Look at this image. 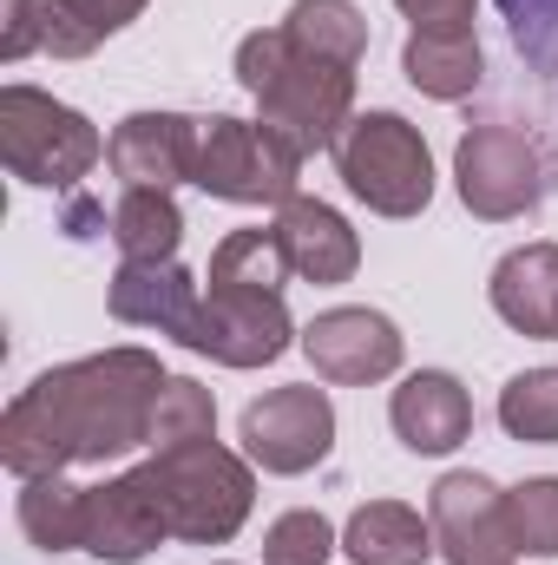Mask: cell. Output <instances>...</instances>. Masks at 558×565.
Returning a JSON list of instances; mask_svg holds the SVG:
<instances>
[{"instance_id": "1", "label": "cell", "mask_w": 558, "mask_h": 565, "mask_svg": "<svg viewBox=\"0 0 558 565\" xmlns=\"http://www.w3.org/2000/svg\"><path fill=\"white\" fill-rule=\"evenodd\" d=\"M171 375L144 349H106L33 375L0 415V460L13 480L106 467L132 447H151V408Z\"/></svg>"}, {"instance_id": "2", "label": "cell", "mask_w": 558, "mask_h": 565, "mask_svg": "<svg viewBox=\"0 0 558 565\" xmlns=\"http://www.w3.org/2000/svg\"><path fill=\"white\" fill-rule=\"evenodd\" d=\"M237 79L264 106V126L282 132L302 158L335 151L355 119V66H335L322 53H302L289 26H264L237 46Z\"/></svg>"}, {"instance_id": "3", "label": "cell", "mask_w": 558, "mask_h": 565, "mask_svg": "<svg viewBox=\"0 0 558 565\" xmlns=\"http://www.w3.org/2000/svg\"><path fill=\"white\" fill-rule=\"evenodd\" d=\"M151 473H158V493L171 507V540L224 546L250 520V500H257L250 460H237L230 447H217V434L211 440H191V447L151 454Z\"/></svg>"}, {"instance_id": "4", "label": "cell", "mask_w": 558, "mask_h": 565, "mask_svg": "<svg viewBox=\"0 0 558 565\" xmlns=\"http://www.w3.org/2000/svg\"><path fill=\"white\" fill-rule=\"evenodd\" d=\"M0 158L20 184H46V191H73L99 158L106 139L93 132L86 113L60 106L40 86H0Z\"/></svg>"}, {"instance_id": "5", "label": "cell", "mask_w": 558, "mask_h": 565, "mask_svg": "<svg viewBox=\"0 0 558 565\" xmlns=\"http://www.w3.org/2000/svg\"><path fill=\"white\" fill-rule=\"evenodd\" d=\"M335 171L342 184L382 211V217H420L433 204V151L401 113H362L335 139Z\"/></svg>"}, {"instance_id": "6", "label": "cell", "mask_w": 558, "mask_h": 565, "mask_svg": "<svg viewBox=\"0 0 558 565\" xmlns=\"http://www.w3.org/2000/svg\"><path fill=\"white\" fill-rule=\"evenodd\" d=\"M296 171L302 151L270 132L264 119H197V191L224 198V204H289L296 198Z\"/></svg>"}, {"instance_id": "7", "label": "cell", "mask_w": 558, "mask_h": 565, "mask_svg": "<svg viewBox=\"0 0 558 565\" xmlns=\"http://www.w3.org/2000/svg\"><path fill=\"white\" fill-rule=\"evenodd\" d=\"M453 184H460L473 217L506 224V217L539 204L546 164H539V145L526 139L519 126H473L466 139L453 145Z\"/></svg>"}, {"instance_id": "8", "label": "cell", "mask_w": 558, "mask_h": 565, "mask_svg": "<svg viewBox=\"0 0 558 565\" xmlns=\"http://www.w3.org/2000/svg\"><path fill=\"white\" fill-rule=\"evenodd\" d=\"M427 526H433V553L447 565H513L519 540L506 520V487H493L486 473H440L427 493Z\"/></svg>"}, {"instance_id": "9", "label": "cell", "mask_w": 558, "mask_h": 565, "mask_svg": "<svg viewBox=\"0 0 558 565\" xmlns=\"http://www.w3.org/2000/svg\"><path fill=\"white\" fill-rule=\"evenodd\" d=\"M335 447V402L315 382L270 388L264 402L244 408V454L264 473H309L315 460H329Z\"/></svg>"}, {"instance_id": "10", "label": "cell", "mask_w": 558, "mask_h": 565, "mask_svg": "<svg viewBox=\"0 0 558 565\" xmlns=\"http://www.w3.org/2000/svg\"><path fill=\"white\" fill-rule=\"evenodd\" d=\"M289 342H296V322H289L277 289H211L197 302L191 335H184V349H197L224 369H264Z\"/></svg>"}, {"instance_id": "11", "label": "cell", "mask_w": 558, "mask_h": 565, "mask_svg": "<svg viewBox=\"0 0 558 565\" xmlns=\"http://www.w3.org/2000/svg\"><path fill=\"white\" fill-rule=\"evenodd\" d=\"M171 540V507L158 493L151 460L132 473H112L99 487H86V553L106 565H139Z\"/></svg>"}, {"instance_id": "12", "label": "cell", "mask_w": 558, "mask_h": 565, "mask_svg": "<svg viewBox=\"0 0 558 565\" xmlns=\"http://www.w3.org/2000/svg\"><path fill=\"white\" fill-rule=\"evenodd\" d=\"M401 329L382 316V309H355V302H342V309H322L309 329H302V355L315 362V375L322 382H335V388H368V382H388L395 369H401Z\"/></svg>"}, {"instance_id": "13", "label": "cell", "mask_w": 558, "mask_h": 565, "mask_svg": "<svg viewBox=\"0 0 558 565\" xmlns=\"http://www.w3.org/2000/svg\"><path fill=\"white\" fill-rule=\"evenodd\" d=\"M106 164L126 178V191H171L197 178V119L184 113H132L112 126Z\"/></svg>"}, {"instance_id": "14", "label": "cell", "mask_w": 558, "mask_h": 565, "mask_svg": "<svg viewBox=\"0 0 558 565\" xmlns=\"http://www.w3.org/2000/svg\"><path fill=\"white\" fill-rule=\"evenodd\" d=\"M197 277L171 257V264H119L112 270V289H106V309L132 329H158V335H191L197 322Z\"/></svg>"}, {"instance_id": "15", "label": "cell", "mask_w": 558, "mask_h": 565, "mask_svg": "<svg viewBox=\"0 0 558 565\" xmlns=\"http://www.w3.org/2000/svg\"><path fill=\"white\" fill-rule=\"evenodd\" d=\"M388 422L401 434L408 454H453L466 434H473V395L447 375V369H420L395 388L388 402Z\"/></svg>"}, {"instance_id": "16", "label": "cell", "mask_w": 558, "mask_h": 565, "mask_svg": "<svg viewBox=\"0 0 558 565\" xmlns=\"http://www.w3.org/2000/svg\"><path fill=\"white\" fill-rule=\"evenodd\" d=\"M277 231H282V250H289V264H296L302 282H348L362 270V237L322 198H289Z\"/></svg>"}, {"instance_id": "17", "label": "cell", "mask_w": 558, "mask_h": 565, "mask_svg": "<svg viewBox=\"0 0 558 565\" xmlns=\"http://www.w3.org/2000/svg\"><path fill=\"white\" fill-rule=\"evenodd\" d=\"M493 309L506 329L552 342L558 335V244H526L513 257H500L493 270Z\"/></svg>"}, {"instance_id": "18", "label": "cell", "mask_w": 558, "mask_h": 565, "mask_svg": "<svg viewBox=\"0 0 558 565\" xmlns=\"http://www.w3.org/2000/svg\"><path fill=\"white\" fill-rule=\"evenodd\" d=\"M342 553L355 565H427L433 553V526L401 500H368L348 513L342 526Z\"/></svg>"}, {"instance_id": "19", "label": "cell", "mask_w": 558, "mask_h": 565, "mask_svg": "<svg viewBox=\"0 0 558 565\" xmlns=\"http://www.w3.org/2000/svg\"><path fill=\"white\" fill-rule=\"evenodd\" d=\"M401 73L415 79V93L427 99H466L486 73V53H480V33H408L401 46Z\"/></svg>"}, {"instance_id": "20", "label": "cell", "mask_w": 558, "mask_h": 565, "mask_svg": "<svg viewBox=\"0 0 558 565\" xmlns=\"http://www.w3.org/2000/svg\"><path fill=\"white\" fill-rule=\"evenodd\" d=\"M20 533L40 553H86V487L66 473L20 480Z\"/></svg>"}, {"instance_id": "21", "label": "cell", "mask_w": 558, "mask_h": 565, "mask_svg": "<svg viewBox=\"0 0 558 565\" xmlns=\"http://www.w3.org/2000/svg\"><path fill=\"white\" fill-rule=\"evenodd\" d=\"M112 244L126 264H171L184 244V211L171 204V191H126L112 204Z\"/></svg>"}, {"instance_id": "22", "label": "cell", "mask_w": 558, "mask_h": 565, "mask_svg": "<svg viewBox=\"0 0 558 565\" xmlns=\"http://www.w3.org/2000/svg\"><path fill=\"white\" fill-rule=\"evenodd\" d=\"M282 26L302 53H322L335 66H362V53H368V20L355 0H296L282 13Z\"/></svg>"}, {"instance_id": "23", "label": "cell", "mask_w": 558, "mask_h": 565, "mask_svg": "<svg viewBox=\"0 0 558 565\" xmlns=\"http://www.w3.org/2000/svg\"><path fill=\"white\" fill-rule=\"evenodd\" d=\"M144 0H46V53L53 60H86L99 40L132 26Z\"/></svg>"}, {"instance_id": "24", "label": "cell", "mask_w": 558, "mask_h": 565, "mask_svg": "<svg viewBox=\"0 0 558 565\" xmlns=\"http://www.w3.org/2000/svg\"><path fill=\"white\" fill-rule=\"evenodd\" d=\"M289 250H282V231H230L217 250H211V289H277L289 277Z\"/></svg>"}, {"instance_id": "25", "label": "cell", "mask_w": 558, "mask_h": 565, "mask_svg": "<svg viewBox=\"0 0 558 565\" xmlns=\"http://www.w3.org/2000/svg\"><path fill=\"white\" fill-rule=\"evenodd\" d=\"M500 427L526 447H558V369H526L500 388Z\"/></svg>"}, {"instance_id": "26", "label": "cell", "mask_w": 558, "mask_h": 565, "mask_svg": "<svg viewBox=\"0 0 558 565\" xmlns=\"http://www.w3.org/2000/svg\"><path fill=\"white\" fill-rule=\"evenodd\" d=\"M211 434H217V402H211V388L191 382V375H171V382L158 388V408H151V454L191 447V440H211Z\"/></svg>"}, {"instance_id": "27", "label": "cell", "mask_w": 558, "mask_h": 565, "mask_svg": "<svg viewBox=\"0 0 558 565\" xmlns=\"http://www.w3.org/2000/svg\"><path fill=\"white\" fill-rule=\"evenodd\" d=\"M506 520H513V540L526 559H558V480L539 473V480H519L506 493Z\"/></svg>"}, {"instance_id": "28", "label": "cell", "mask_w": 558, "mask_h": 565, "mask_svg": "<svg viewBox=\"0 0 558 565\" xmlns=\"http://www.w3.org/2000/svg\"><path fill=\"white\" fill-rule=\"evenodd\" d=\"M329 553H335V526L315 507L282 513L264 533V565H329Z\"/></svg>"}, {"instance_id": "29", "label": "cell", "mask_w": 558, "mask_h": 565, "mask_svg": "<svg viewBox=\"0 0 558 565\" xmlns=\"http://www.w3.org/2000/svg\"><path fill=\"white\" fill-rule=\"evenodd\" d=\"M500 13L513 26V46L539 73H558V0H500Z\"/></svg>"}, {"instance_id": "30", "label": "cell", "mask_w": 558, "mask_h": 565, "mask_svg": "<svg viewBox=\"0 0 558 565\" xmlns=\"http://www.w3.org/2000/svg\"><path fill=\"white\" fill-rule=\"evenodd\" d=\"M46 46V0H0V60H26Z\"/></svg>"}, {"instance_id": "31", "label": "cell", "mask_w": 558, "mask_h": 565, "mask_svg": "<svg viewBox=\"0 0 558 565\" xmlns=\"http://www.w3.org/2000/svg\"><path fill=\"white\" fill-rule=\"evenodd\" d=\"M395 7L415 20V33H466L480 0H395Z\"/></svg>"}, {"instance_id": "32", "label": "cell", "mask_w": 558, "mask_h": 565, "mask_svg": "<svg viewBox=\"0 0 558 565\" xmlns=\"http://www.w3.org/2000/svg\"><path fill=\"white\" fill-rule=\"evenodd\" d=\"M66 231H73V237H99V231L112 237V217H106L93 198H79V191H73V198H66Z\"/></svg>"}, {"instance_id": "33", "label": "cell", "mask_w": 558, "mask_h": 565, "mask_svg": "<svg viewBox=\"0 0 558 565\" xmlns=\"http://www.w3.org/2000/svg\"><path fill=\"white\" fill-rule=\"evenodd\" d=\"M217 565H230V559H217Z\"/></svg>"}]
</instances>
